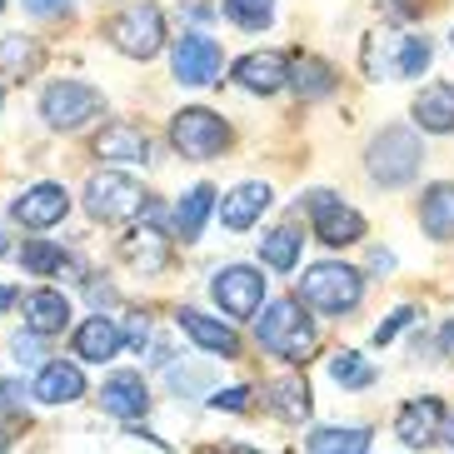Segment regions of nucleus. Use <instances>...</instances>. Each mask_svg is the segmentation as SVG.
I'll return each instance as SVG.
<instances>
[{
	"label": "nucleus",
	"mask_w": 454,
	"mask_h": 454,
	"mask_svg": "<svg viewBox=\"0 0 454 454\" xmlns=\"http://www.w3.org/2000/svg\"><path fill=\"white\" fill-rule=\"evenodd\" d=\"M20 265H26L30 275H60V270H70V254L51 240H26L20 245Z\"/></svg>",
	"instance_id": "nucleus-27"
},
{
	"label": "nucleus",
	"mask_w": 454,
	"mask_h": 454,
	"mask_svg": "<svg viewBox=\"0 0 454 454\" xmlns=\"http://www.w3.org/2000/svg\"><path fill=\"white\" fill-rule=\"evenodd\" d=\"M450 45H454V30H450Z\"/></svg>",
	"instance_id": "nucleus-44"
},
{
	"label": "nucleus",
	"mask_w": 454,
	"mask_h": 454,
	"mask_svg": "<svg viewBox=\"0 0 454 454\" xmlns=\"http://www.w3.org/2000/svg\"><path fill=\"white\" fill-rule=\"evenodd\" d=\"M0 250H5V235H0Z\"/></svg>",
	"instance_id": "nucleus-43"
},
{
	"label": "nucleus",
	"mask_w": 454,
	"mask_h": 454,
	"mask_svg": "<svg viewBox=\"0 0 454 454\" xmlns=\"http://www.w3.org/2000/svg\"><path fill=\"white\" fill-rule=\"evenodd\" d=\"M15 360H26V364H35L41 360V349H35V334H15Z\"/></svg>",
	"instance_id": "nucleus-36"
},
{
	"label": "nucleus",
	"mask_w": 454,
	"mask_h": 454,
	"mask_svg": "<svg viewBox=\"0 0 454 454\" xmlns=\"http://www.w3.org/2000/svg\"><path fill=\"white\" fill-rule=\"evenodd\" d=\"M210 404H215V410H235V414H240V410H250V389H245V385L220 389V395H210Z\"/></svg>",
	"instance_id": "nucleus-34"
},
{
	"label": "nucleus",
	"mask_w": 454,
	"mask_h": 454,
	"mask_svg": "<svg viewBox=\"0 0 454 454\" xmlns=\"http://www.w3.org/2000/svg\"><path fill=\"white\" fill-rule=\"evenodd\" d=\"M305 210H309L315 235H320L325 245H355V240H364V215L355 210V205H345L334 190H309Z\"/></svg>",
	"instance_id": "nucleus-8"
},
{
	"label": "nucleus",
	"mask_w": 454,
	"mask_h": 454,
	"mask_svg": "<svg viewBox=\"0 0 454 454\" xmlns=\"http://www.w3.org/2000/svg\"><path fill=\"white\" fill-rule=\"evenodd\" d=\"M121 345H125L121 325L106 320V315H90V320L75 330V355H81V360H90V364L115 360V355H121Z\"/></svg>",
	"instance_id": "nucleus-19"
},
{
	"label": "nucleus",
	"mask_w": 454,
	"mask_h": 454,
	"mask_svg": "<svg viewBox=\"0 0 454 454\" xmlns=\"http://www.w3.org/2000/svg\"><path fill=\"white\" fill-rule=\"evenodd\" d=\"M95 155L100 160H125V165H145L150 160V135L140 130V125H125V121H115V125H106V130L95 135Z\"/></svg>",
	"instance_id": "nucleus-18"
},
{
	"label": "nucleus",
	"mask_w": 454,
	"mask_h": 454,
	"mask_svg": "<svg viewBox=\"0 0 454 454\" xmlns=\"http://www.w3.org/2000/svg\"><path fill=\"white\" fill-rule=\"evenodd\" d=\"M220 66H225V55H220V45L210 41V35H200V30H190V35H180L170 51V70L180 85H210L215 75H220Z\"/></svg>",
	"instance_id": "nucleus-10"
},
{
	"label": "nucleus",
	"mask_w": 454,
	"mask_h": 454,
	"mask_svg": "<svg viewBox=\"0 0 454 454\" xmlns=\"http://www.w3.org/2000/svg\"><path fill=\"white\" fill-rule=\"evenodd\" d=\"M360 294H364L360 270L334 265V260L309 265L305 275H300V300H305L309 309H320V315H349V309L360 305Z\"/></svg>",
	"instance_id": "nucleus-2"
},
{
	"label": "nucleus",
	"mask_w": 454,
	"mask_h": 454,
	"mask_svg": "<svg viewBox=\"0 0 454 454\" xmlns=\"http://www.w3.org/2000/svg\"><path fill=\"white\" fill-rule=\"evenodd\" d=\"M145 205H150V195L121 170H100V175H90V185H85V210H90L100 225H125V220H135Z\"/></svg>",
	"instance_id": "nucleus-4"
},
{
	"label": "nucleus",
	"mask_w": 454,
	"mask_h": 454,
	"mask_svg": "<svg viewBox=\"0 0 454 454\" xmlns=\"http://www.w3.org/2000/svg\"><path fill=\"white\" fill-rule=\"evenodd\" d=\"M410 320H414V309H410V305H404V309H395V315H389V320L380 325V330H374V345H389V340H395V334H400Z\"/></svg>",
	"instance_id": "nucleus-35"
},
{
	"label": "nucleus",
	"mask_w": 454,
	"mask_h": 454,
	"mask_svg": "<svg viewBox=\"0 0 454 454\" xmlns=\"http://www.w3.org/2000/svg\"><path fill=\"white\" fill-rule=\"evenodd\" d=\"M309 454H370V429H309Z\"/></svg>",
	"instance_id": "nucleus-24"
},
{
	"label": "nucleus",
	"mask_w": 454,
	"mask_h": 454,
	"mask_svg": "<svg viewBox=\"0 0 454 454\" xmlns=\"http://www.w3.org/2000/svg\"><path fill=\"white\" fill-rule=\"evenodd\" d=\"M419 225L434 235V240H450L454 235V185H429L425 200H419Z\"/></svg>",
	"instance_id": "nucleus-22"
},
{
	"label": "nucleus",
	"mask_w": 454,
	"mask_h": 454,
	"mask_svg": "<svg viewBox=\"0 0 454 454\" xmlns=\"http://www.w3.org/2000/svg\"><path fill=\"white\" fill-rule=\"evenodd\" d=\"M100 110H106V100H100V90L85 85V81H55V85H45V95H41V115H45L51 130H81V125L95 121Z\"/></svg>",
	"instance_id": "nucleus-5"
},
{
	"label": "nucleus",
	"mask_w": 454,
	"mask_h": 454,
	"mask_svg": "<svg viewBox=\"0 0 454 454\" xmlns=\"http://www.w3.org/2000/svg\"><path fill=\"white\" fill-rule=\"evenodd\" d=\"M0 100H5V95H0Z\"/></svg>",
	"instance_id": "nucleus-46"
},
{
	"label": "nucleus",
	"mask_w": 454,
	"mask_h": 454,
	"mask_svg": "<svg viewBox=\"0 0 454 454\" xmlns=\"http://www.w3.org/2000/svg\"><path fill=\"white\" fill-rule=\"evenodd\" d=\"M170 140H175L180 155H190V160H215V155L230 145V125L220 121L215 110L190 106V110H180V115L170 121Z\"/></svg>",
	"instance_id": "nucleus-7"
},
{
	"label": "nucleus",
	"mask_w": 454,
	"mask_h": 454,
	"mask_svg": "<svg viewBox=\"0 0 454 454\" xmlns=\"http://www.w3.org/2000/svg\"><path fill=\"white\" fill-rule=\"evenodd\" d=\"M450 450H454V425H450Z\"/></svg>",
	"instance_id": "nucleus-42"
},
{
	"label": "nucleus",
	"mask_w": 454,
	"mask_h": 454,
	"mask_svg": "<svg viewBox=\"0 0 454 454\" xmlns=\"http://www.w3.org/2000/svg\"><path fill=\"white\" fill-rule=\"evenodd\" d=\"M330 374H334V385H345V389L374 385V364L364 360V355H355V349H340V355L330 360Z\"/></svg>",
	"instance_id": "nucleus-30"
},
{
	"label": "nucleus",
	"mask_w": 454,
	"mask_h": 454,
	"mask_svg": "<svg viewBox=\"0 0 454 454\" xmlns=\"http://www.w3.org/2000/svg\"><path fill=\"white\" fill-rule=\"evenodd\" d=\"M290 85L305 95V100H320V95H330L340 81H334V70L325 66V60H300V66H290Z\"/></svg>",
	"instance_id": "nucleus-26"
},
{
	"label": "nucleus",
	"mask_w": 454,
	"mask_h": 454,
	"mask_svg": "<svg viewBox=\"0 0 454 454\" xmlns=\"http://www.w3.org/2000/svg\"><path fill=\"white\" fill-rule=\"evenodd\" d=\"M419 160H425V145H419V135L410 125L380 130L370 140V155H364V165H370V175L380 185H410L414 175H419Z\"/></svg>",
	"instance_id": "nucleus-3"
},
{
	"label": "nucleus",
	"mask_w": 454,
	"mask_h": 454,
	"mask_svg": "<svg viewBox=\"0 0 454 454\" xmlns=\"http://www.w3.org/2000/svg\"><path fill=\"white\" fill-rule=\"evenodd\" d=\"M35 15H60V11H70V0H26Z\"/></svg>",
	"instance_id": "nucleus-37"
},
{
	"label": "nucleus",
	"mask_w": 454,
	"mask_h": 454,
	"mask_svg": "<svg viewBox=\"0 0 454 454\" xmlns=\"http://www.w3.org/2000/svg\"><path fill=\"white\" fill-rule=\"evenodd\" d=\"M175 325L195 340L200 349H210V355H220V360H240V334L230 330V325H220V320H210V315H200V309H180L175 315Z\"/></svg>",
	"instance_id": "nucleus-14"
},
{
	"label": "nucleus",
	"mask_w": 454,
	"mask_h": 454,
	"mask_svg": "<svg viewBox=\"0 0 454 454\" xmlns=\"http://www.w3.org/2000/svg\"><path fill=\"white\" fill-rule=\"evenodd\" d=\"M444 349H454V325H444Z\"/></svg>",
	"instance_id": "nucleus-39"
},
{
	"label": "nucleus",
	"mask_w": 454,
	"mask_h": 454,
	"mask_svg": "<svg viewBox=\"0 0 454 454\" xmlns=\"http://www.w3.org/2000/svg\"><path fill=\"white\" fill-rule=\"evenodd\" d=\"M260 260L270 270H294L300 265V230L280 225V230H270V235H260Z\"/></svg>",
	"instance_id": "nucleus-25"
},
{
	"label": "nucleus",
	"mask_w": 454,
	"mask_h": 454,
	"mask_svg": "<svg viewBox=\"0 0 454 454\" xmlns=\"http://www.w3.org/2000/svg\"><path fill=\"white\" fill-rule=\"evenodd\" d=\"M125 260L140 270H160L165 265V235L160 230H135L130 240H125Z\"/></svg>",
	"instance_id": "nucleus-29"
},
{
	"label": "nucleus",
	"mask_w": 454,
	"mask_h": 454,
	"mask_svg": "<svg viewBox=\"0 0 454 454\" xmlns=\"http://www.w3.org/2000/svg\"><path fill=\"white\" fill-rule=\"evenodd\" d=\"M210 294L220 300L230 320H254L260 315V300H265V275L250 265H225L210 280Z\"/></svg>",
	"instance_id": "nucleus-9"
},
{
	"label": "nucleus",
	"mask_w": 454,
	"mask_h": 454,
	"mask_svg": "<svg viewBox=\"0 0 454 454\" xmlns=\"http://www.w3.org/2000/svg\"><path fill=\"white\" fill-rule=\"evenodd\" d=\"M265 205H270V185L265 180H245V185H235L220 200V220H225L230 230H250L260 215H265Z\"/></svg>",
	"instance_id": "nucleus-20"
},
{
	"label": "nucleus",
	"mask_w": 454,
	"mask_h": 454,
	"mask_svg": "<svg viewBox=\"0 0 454 454\" xmlns=\"http://www.w3.org/2000/svg\"><path fill=\"white\" fill-rule=\"evenodd\" d=\"M0 11H5V0H0Z\"/></svg>",
	"instance_id": "nucleus-45"
},
{
	"label": "nucleus",
	"mask_w": 454,
	"mask_h": 454,
	"mask_svg": "<svg viewBox=\"0 0 454 454\" xmlns=\"http://www.w3.org/2000/svg\"><path fill=\"white\" fill-rule=\"evenodd\" d=\"M15 305V290H11V285H0V309H11Z\"/></svg>",
	"instance_id": "nucleus-38"
},
{
	"label": "nucleus",
	"mask_w": 454,
	"mask_h": 454,
	"mask_svg": "<svg viewBox=\"0 0 454 454\" xmlns=\"http://www.w3.org/2000/svg\"><path fill=\"white\" fill-rule=\"evenodd\" d=\"M225 15L240 30H265L275 20V0H225Z\"/></svg>",
	"instance_id": "nucleus-32"
},
{
	"label": "nucleus",
	"mask_w": 454,
	"mask_h": 454,
	"mask_svg": "<svg viewBox=\"0 0 454 454\" xmlns=\"http://www.w3.org/2000/svg\"><path fill=\"white\" fill-rule=\"evenodd\" d=\"M20 315H26V334L45 340V334H60L70 325V300L60 290H30L20 300Z\"/></svg>",
	"instance_id": "nucleus-16"
},
{
	"label": "nucleus",
	"mask_w": 454,
	"mask_h": 454,
	"mask_svg": "<svg viewBox=\"0 0 454 454\" xmlns=\"http://www.w3.org/2000/svg\"><path fill=\"white\" fill-rule=\"evenodd\" d=\"M444 429V404L434 400V395H425V400H410L400 414H395V434H400L410 450H425V444H434V434Z\"/></svg>",
	"instance_id": "nucleus-13"
},
{
	"label": "nucleus",
	"mask_w": 454,
	"mask_h": 454,
	"mask_svg": "<svg viewBox=\"0 0 454 454\" xmlns=\"http://www.w3.org/2000/svg\"><path fill=\"white\" fill-rule=\"evenodd\" d=\"M225 454H254V450H240V444H235V450H225Z\"/></svg>",
	"instance_id": "nucleus-41"
},
{
	"label": "nucleus",
	"mask_w": 454,
	"mask_h": 454,
	"mask_svg": "<svg viewBox=\"0 0 454 454\" xmlns=\"http://www.w3.org/2000/svg\"><path fill=\"white\" fill-rule=\"evenodd\" d=\"M414 121L429 135H450L454 130V81H440V85H429V90H419Z\"/></svg>",
	"instance_id": "nucleus-21"
},
{
	"label": "nucleus",
	"mask_w": 454,
	"mask_h": 454,
	"mask_svg": "<svg viewBox=\"0 0 454 454\" xmlns=\"http://www.w3.org/2000/svg\"><path fill=\"white\" fill-rule=\"evenodd\" d=\"M100 410L115 414V419H145V410H150V389H145V380H140L135 370L110 374L106 385H100Z\"/></svg>",
	"instance_id": "nucleus-12"
},
{
	"label": "nucleus",
	"mask_w": 454,
	"mask_h": 454,
	"mask_svg": "<svg viewBox=\"0 0 454 454\" xmlns=\"http://www.w3.org/2000/svg\"><path fill=\"white\" fill-rule=\"evenodd\" d=\"M41 66V51L26 41V35H0V70L5 75H26V70Z\"/></svg>",
	"instance_id": "nucleus-31"
},
{
	"label": "nucleus",
	"mask_w": 454,
	"mask_h": 454,
	"mask_svg": "<svg viewBox=\"0 0 454 454\" xmlns=\"http://www.w3.org/2000/svg\"><path fill=\"white\" fill-rule=\"evenodd\" d=\"M41 404H75L85 395V374L81 364H66V360H51L41 364V374H35V389H30Z\"/></svg>",
	"instance_id": "nucleus-17"
},
{
	"label": "nucleus",
	"mask_w": 454,
	"mask_h": 454,
	"mask_svg": "<svg viewBox=\"0 0 454 454\" xmlns=\"http://www.w3.org/2000/svg\"><path fill=\"white\" fill-rule=\"evenodd\" d=\"M254 330H260V345L270 355H280L290 364H305L315 355V325L300 309V300H275V305H265L254 315Z\"/></svg>",
	"instance_id": "nucleus-1"
},
{
	"label": "nucleus",
	"mask_w": 454,
	"mask_h": 454,
	"mask_svg": "<svg viewBox=\"0 0 454 454\" xmlns=\"http://www.w3.org/2000/svg\"><path fill=\"white\" fill-rule=\"evenodd\" d=\"M210 210H215V190L195 185L185 200L175 205V235H180V240H195V235L205 230V220H210Z\"/></svg>",
	"instance_id": "nucleus-23"
},
{
	"label": "nucleus",
	"mask_w": 454,
	"mask_h": 454,
	"mask_svg": "<svg viewBox=\"0 0 454 454\" xmlns=\"http://www.w3.org/2000/svg\"><path fill=\"white\" fill-rule=\"evenodd\" d=\"M270 410L285 414V419H305V414H309L305 380H275V385H270Z\"/></svg>",
	"instance_id": "nucleus-28"
},
{
	"label": "nucleus",
	"mask_w": 454,
	"mask_h": 454,
	"mask_svg": "<svg viewBox=\"0 0 454 454\" xmlns=\"http://www.w3.org/2000/svg\"><path fill=\"white\" fill-rule=\"evenodd\" d=\"M429 66V41L425 35H404L400 55H395V75H419Z\"/></svg>",
	"instance_id": "nucleus-33"
},
{
	"label": "nucleus",
	"mask_w": 454,
	"mask_h": 454,
	"mask_svg": "<svg viewBox=\"0 0 454 454\" xmlns=\"http://www.w3.org/2000/svg\"><path fill=\"white\" fill-rule=\"evenodd\" d=\"M110 45L130 60H150V55L165 45V15L160 5H125L115 20H110Z\"/></svg>",
	"instance_id": "nucleus-6"
},
{
	"label": "nucleus",
	"mask_w": 454,
	"mask_h": 454,
	"mask_svg": "<svg viewBox=\"0 0 454 454\" xmlns=\"http://www.w3.org/2000/svg\"><path fill=\"white\" fill-rule=\"evenodd\" d=\"M66 210H70V195H66V185H55V180H41V185L20 190V195H15V205H11L15 225H26V230L60 225V220H66Z\"/></svg>",
	"instance_id": "nucleus-11"
},
{
	"label": "nucleus",
	"mask_w": 454,
	"mask_h": 454,
	"mask_svg": "<svg viewBox=\"0 0 454 454\" xmlns=\"http://www.w3.org/2000/svg\"><path fill=\"white\" fill-rule=\"evenodd\" d=\"M5 450H11V440H5V429H0V454H5Z\"/></svg>",
	"instance_id": "nucleus-40"
},
{
	"label": "nucleus",
	"mask_w": 454,
	"mask_h": 454,
	"mask_svg": "<svg viewBox=\"0 0 454 454\" xmlns=\"http://www.w3.org/2000/svg\"><path fill=\"white\" fill-rule=\"evenodd\" d=\"M235 81L254 95H275L280 85H290V60L280 51H254L245 60H235Z\"/></svg>",
	"instance_id": "nucleus-15"
}]
</instances>
